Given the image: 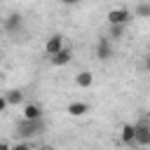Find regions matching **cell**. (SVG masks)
Masks as SVG:
<instances>
[{
    "instance_id": "6da1fadb",
    "label": "cell",
    "mask_w": 150,
    "mask_h": 150,
    "mask_svg": "<svg viewBox=\"0 0 150 150\" xmlns=\"http://www.w3.org/2000/svg\"><path fill=\"white\" fill-rule=\"evenodd\" d=\"M42 131H45L42 117H40V120H28V117H23V120L16 124V134H19L21 138H33V136H40Z\"/></svg>"
},
{
    "instance_id": "7a4b0ae2",
    "label": "cell",
    "mask_w": 150,
    "mask_h": 150,
    "mask_svg": "<svg viewBox=\"0 0 150 150\" xmlns=\"http://www.w3.org/2000/svg\"><path fill=\"white\" fill-rule=\"evenodd\" d=\"M105 19H108V23H110V26H112V23L127 26V23L134 19V14H131L127 7H115V9H110V12H108V16H105Z\"/></svg>"
},
{
    "instance_id": "3957f363",
    "label": "cell",
    "mask_w": 150,
    "mask_h": 150,
    "mask_svg": "<svg viewBox=\"0 0 150 150\" xmlns=\"http://www.w3.org/2000/svg\"><path fill=\"white\" fill-rule=\"evenodd\" d=\"M112 42L108 40V38H101L98 42H96V52H94V56L98 59V61H108V59H112Z\"/></svg>"
},
{
    "instance_id": "277c9868",
    "label": "cell",
    "mask_w": 150,
    "mask_h": 150,
    "mask_svg": "<svg viewBox=\"0 0 150 150\" xmlns=\"http://www.w3.org/2000/svg\"><path fill=\"white\" fill-rule=\"evenodd\" d=\"M136 145H150V120L136 124Z\"/></svg>"
},
{
    "instance_id": "5b68a950",
    "label": "cell",
    "mask_w": 150,
    "mask_h": 150,
    "mask_svg": "<svg viewBox=\"0 0 150 150\" xmlns=\"http://www.w3.org/2000/svg\"><path fill=\"white\" fill-rule=\"evenodd\" d=\"M66 45H63V35H59V33H54V35H49L47 38V42H45V54L47 56H54L59 49H63Z\"/></svg>"
},
{
    "instance_id": "8992f818",
    "label": "cell",
    "mask_w": 150,
    "mask_h": 150,
    "mask_svg": "<svg viewBox=\"0 0 150 150\" xmlns=\"http://www.w3.org/2000/svg\"><path fill=\"white\" fill-rule=\"evenodd\" d=\"M120 138L124 145H136V124H122L120 127Z\"/></svg>"
},
{
    "instance_id": "52a82bcc",
    "label": "cell",
    "mask_w": 150,
    "mask_h": 150,
    "mask_svg": "<svg viewBox=\"0 0 150 150\" xmlns=\"http://www.w3.org/2000/svg\"><path fill=\"white\" fill-rule=\"evenodd\" d=\"M21 26H23V16H21L19 12H12V14L5 19V30H7V33H19Z\"/></svg>"
},
{
    "instance_id": "ba28073f",
    "label": "cell",
    "mask_w": 150,
    "mask_h": 150,
    "mask_svg": "<svg viewBox=\"0 0 150 150\" xmlns=\"http://www.w3.org/2000/svg\"><path fill=\"white\" fill-rule=\"evenodd\" d=\"M70 59H73V49H70V47H63V49H59L54 56H49L52 66H66V63H70Z\"/></svg>"
},
{
    "instance_id": "9c48e42d",
    "label": "cell",
    "mask_w": 150,
    "mask_h": 150,
    "mask_svg": "<svg viewBox=\"0 0 150 150\" xmlns=\"http://www.w3.org/2000/svg\"><path fill=\"white\" fill-rule=\"evenodd\" d=\"M75 84H77L80 89H89V87H94V73H89V70L77 73V75H75Z\"/></svg>"
},
{
    "instance_id": "30bf717a",
    "label": "cell",
    "mask_w": 150,
    "mask_h": 150,
    "mask_svg": "<svg viewBox=\"0 0 150 150\" xmlns=\"http://www.w3.org/2000/svg\"><path fill=\"white\" fill-rule=\"evenodd\" d=\"M87 112H89V103H84V101H73V103H68V115L82 117V115H87Z\"/></svg>"
},
{
    "instance_id": "8fae6325",
    "label": "cell",
    "mask_w": 150,
    "mask_h": 150,
    "mask_svg": "<svg viewBox=\"0 0 150 150\" xmlns=\"http://www.w3.org/2000/svg\"><path fill=\"white\" fill-rule=\"evenodd\" d=\"M23 117H28V120H40V117H42V105H40V103H26V105H23Z\"/></svg>"
},
{
    "instance_id": "7c38bea8",
    "label": "cell",
    "mask_w": 150,
    "mask_h": 150,
    "mask_svg": "<svg viewBox=\"0 0 150 150\" xmlns=\"http://www.w3.org/2000/svg\"><path fill=\"white\" fill-rule=\"evenodd\" d=\"M5 96H7L9 105H19V103H23V98H26V94H23L21 89H9Z\"/></svg>"
},
{
    "instance_id": "4fadbf2b",
    "label": "cell",
    "mask_w": 150,
    "mask_h": 150,
    "mask_svg": "<svg viewBox=\"0 0 150 150\" xmlns=\"http://www.w3.org/2000/svg\"><path fill=\"white\" fill-rule=\"evenodd\" d=\"M122 35H124V26H120V23H112V26H110V38H112V40H120Z\"/></svg>"
},
{
    "instance_id": "5bb4252c",
    "label": "cell",
    "mask_w": 150,
    "mask_h": 150,
    "mask_svg": "<svg viewBox=\"0 0 150 150\" xmlns=\"http://www.w3.org/2000/svg\"><path fill=\"white\" fill-rule=\"evenodd\" d=\"M136 16H148V19H150V2H138Z\"/></svg>"
},
{
    "instance_id": "9a60e30c",
    "label": "cell",
    "mask_w": 150,
    "mask_h": 150,
    "mask_svg": "<svg viewBox=\"0 0 150 150\" xmlns=\"http://www.w3.org/2000/svg\"><path fill=\"white\" fill-rule=\"evenodd\" d=\"M9 108V101H7V96L5 94H0V112H5Z\"/></svg>"
},
{
    "instance_id": "2e32d148",
    "label": "cell",
    "mask_w": 150,
    "mask_h": 150,
    "mask_svg": "<svg viewBox=\"0 0 150 150\" xmlns=\"http://www.w3.org/2000/svg\"><path fill=\"white\" fill-rule=\"evenodd\" d=\"M61 2H63V5H77L80 0H61Z\"/></svg>"
},
{
    "instance_id": "e0dca14e",
    "label": "cell",
    "mask_w": 150,
    "mask_h": 150,
    "mask_svg": "<svg viewBox=\"0 0 150 150\" xmlns=\"http://www.w3.org/2000/svg\"><path fill=\"white\" fill-rule=\"evenodd\" d=\"M0 148L5 150V148H9V143H7V141H0Z\"/></svg>"
},
{
    "instance_id": "ac0fdd59",
    "label": "cell",
    "mask_w": 150,
    "mask_h": 150,
    "mask_svg": "<svg viewBox=\"0 0 150 150\" xmlns=\"http://www.w3.org/2000/svg\"><path fill=\"white\" fill-rule=\"evenodd\" d=\"M145 70H150V56H145Z\"/></svg>"
}]
</instances>
